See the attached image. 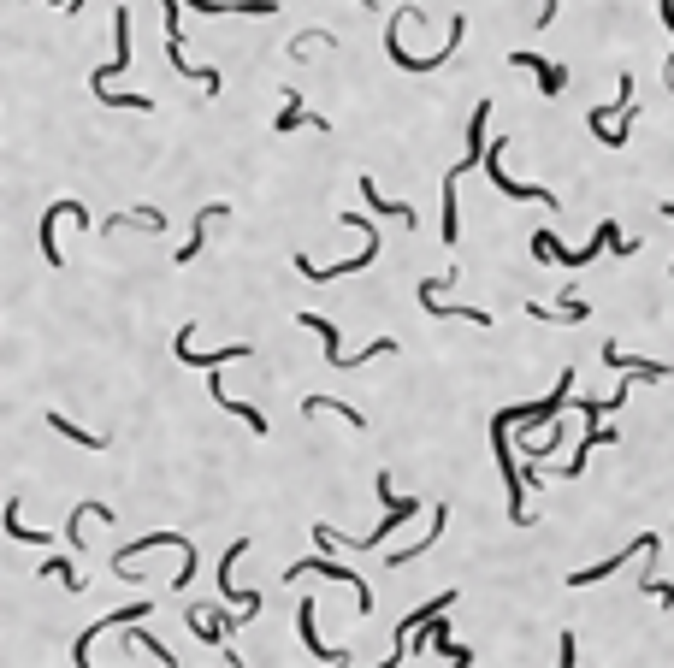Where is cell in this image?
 <instances>
[{"label":"cell","instance_id":"obj_34","mask_svg":"<svg viewBox=\"0 0 674 668\" xmlns=\"http://www.w3.org/2000/svg\"><path fill=\"white\" fill-rule=\"evenodd\" d=\"M574 645H580V639H574V633H562V668L580 663V651H574Z\"/></svg>","mask_w":674,"mask_h":668},{"label":"cell","instance_id":"obj_23","mask_svg":"<svg viewBox=\"0 0 674 668\" xmlns=\"http://www.w3.org/2000/svg\"><path fill=\"white\" fill-rule=\"evenodd\" d=\"M48 432H60L66 444H77V450H107V438L101 432H83V426H71L60 408H48Z\"/></svg>","mask_w":674,"mask_h":668},{"label":"cell","instance_id":"obj_31","mask_svg":"<svg viewBox=\"0 0 674 668\" xmlns=\"http://www.w3.org/2000/svg\"><path fill=\"white\" fill-rule=\"evenodd\" d=\"M320 42H337V36H332V30H302V36L290 42V60H302V54H308V48H320Z\"/></svg>","mask_w":674,"mask_h":668},{"label":"cell","instance_id":"obj_5","mask_svg":"<svg viewBox=\"0 0 674 668\" xmlns=\"http://www.w3.org/2000/svg\"><path fill=\"white\" fill-rule=\"evenodd\" d=\"M125 71H131V12L119 6V12H113V60L89 71V95H95V89H113V77H125Z\"/></svg>","mask_w":674,"mask_h":668},{"label":"cell","instance_id":"obj_26","mask_svg":"<svg viewBox=\"0 0 674 668\" xmlns=\"http://www.w3.org/2000/svg\"><path fill=\"white\" fill-rule=\"evenodd\" d=\"M444 521H450V509H444V503H438V509H432V527H426V538H420V544H414V550H391V556H385V562H391V568H403V562H414V556H426V550H432V538L444 533Z\"/></svg>","mask_w":674,"mask_h":668},{"label":"cell","instance_id":"obj_30","mask_svg":"<svg viewBox=\"0 0 674 668\" xmlns=\"http://www.w3.org/2000/svg\"><path fill=\"white\" fill-rule=\"evenodd\" d=\"M6 538H18V544H48V533H30V527L18 521V497L6 503Z\"/></svg>","mask_w":674,"mask_h":668},{"label":"cell","instance_id":"obj_20","mask_svg":"<svg viewBox=\"0 0 674 668\" xmlns=\"http://www.w3.org/2000/svg\"><path fill=\"white\" fill-rule=\"evenodd\" d=\"M125 225H136V231H166V213H160V207H131V213H119V219H101V225H95V237L125 231Z\"/></svg>","mask_w":674,"mask_h":668},{"label":"cell","instance_id":"obj_28","mask_svg":"<svg viewBox=\"0 0 674 668\" xmlns=\"http://www.w3.org/2000/svg\"><path fill=\"white\" fill-rule=\"evenodd\" d=\"M296 125H308V119H302V95H296V89H284V107H278L272 131H278V136H290Z\"/></svg>","mask_w":674,"mask_h":668},{"label":"cell","instance_id":"obj_11","mask_svg":"<svg viewBox=\"0 0 674 668\" xmlns=\"http://www.w3.org/2000/svg\"><path fill=\"white\" fill-rule=\"evenodd\" d=\"M373 261H379V231H367V249H361V255H355V261H337V267H314V261H308V255H296V267L308 272V278H314V284H326V278H349V272L373 267Z\"/></svg>","mask_w":674,"mask_h":668},{"label":"cell","instance_id":"obj_8","mask_svg":"<svg viewBox=\"0 0 674 668\" xmlns=\"http://www.w3.org/2000/svg\"><path fill=\"white\" fill-rule=\"evenodd\" d=\"M485 172H491V184H497L503 196L539 201V207H550V213H556V196H550V190H539V184H521V178H509V172H503V142H491V148H485Z\"/></svg>","mask_w":674,"mask_h":668},{"label":"cell","instance_id":"obj_14","mask_svg":"<svg viewBox=\"0 0 674 668\" xmlns=\"http://www.w3.org/2000/svg\"><path fill=\"white\" fill-rule=\"evenodd\" d=\"M456 598H462V592H438V598H426V603H420V609L408 615L403 627H397V651H391V663H403V657H408V639H414V633H420V627H426V621H432L438 609H450Z\"/></svg>","mask_w":674,"mask_h":668},{"label":"cell","instance_id":"obj_33","mask_svg":"<svg viewBox=\"0 0 674 668\" xmlns=\"http://www.w3.org/2000/svg\"><path fill=\"white\" fill-rule=\"evenodd\" d=\"M663 30H669V89H674V0H663Z\"/></svg>","mask_w":674,"mask_h":668},{"label":"cell","instance_id":"obj_7","mask_svg":"<svg viewBox=\"0 0 674 668\" xmlns=\"http://www.w3.org/2000/svg\"><path fill=\"white\" fill-rule=\"evenodd\" d=\"M148 609H154V598H136V603H125L119 615H101L95 627H83V633H77V645H71V663H77V668H89V645H95L101 633H113V627H131L136 615H148Z\"/></svg>","mask_w":674,"mask_h":668},{"label":"cell","instance_id":"obj_24","mask_svg":"<svg viewBox=\"0 0 674 668\" xmlns=\"http://www.w3.org/2000/svg\"><path fill=\"white\" fill-rule=\"evenodd\" d=\"M438 615H444V609H438ZM438 615H432V621L420 627V633L432 639V651H438V657H450V663H473V651H462V645H450V633H444V621H438ZM420 633H414V639H420ZM414 639H408V645H414Z\"/></svg>","mask_w":674,"mask_h":668},{"label":"cell","instance_id":"obj_1","mask_svg":"<svg viewBox=\"0 0 674 668\" xmlns=\"http://www.w3.org/2000/svg\"><path fill=\"white\" fill-rule=\"evenodd\" d=\"M373 485H379V497L391 503V509H385V521H379V533L343 538V533H332V527H314V544H320V550H379V538L391 533V527H403L408 515L420 509V497H391V473H385V468H379V479H373Z\"/></svg>","mask_w":674,"mask_h":668},{"label":"cell","instance_id":"obj_4","mask_svg":"<svg viewBox=\"0 0 674 668\" xmlns=\"http://www.w3.org/2000/svg\"><path fill=\"white\" fill-rule=\"evenodd\" d=\"M60 219H83V231H89V237H95V225H101V219H95L83 201H54V207L42 213V255H48V267H66V255H60V237H54V231H60Z\"/></svg>","mask_w":674,"mask_h":668},{"label":"cell","instance_id":"obj_6","mask_svg":"<svg viewBox=\"0 0 674 668\" xmlns=\"http://www.w3.org/2000/svg\"><path fill=\"white\" fill-rule=\"evenodd\" d=\"M568 397H574V367H568V373L556 379V391H550L544 402H521V408H503V414H509V426H521V432H527V426H544V420H556V408H568Z\"/></svg>","mask_w":674,"mask_h":668},{"label":"cell","instance_id":"obj_12","mask_svg":"<svg viewBox=\"0 0 674 668\" xmlns=\"http://www.w3.org/2000/svg\"><path fill=\"white\" fill-rule=\"evenodd\" d=\"M604 367L609 373H633V379H674V361H639V355H621L615 343H604Z\"/></svg>","mask_w":674,"mask_h":668},{"label":"cell","instance_id":"obj_36","mask_svg":"<svg viewBox=\"0 0 674 668\" xmlns=\"http://www.w3.org/2000/svg\"><path fill=\"white\" fill-rule=\"evenodd\" d=\"M663 219H674V207H663ZM669 272H674V267H669Z\"/></svg>","mask_w":674,"mask_h":668},{"label":"cell","instance_id":"obj_10","mask_svg":"<svg viewBox=\"0 0 674 668\" xmlns=\"http://www.w3.org/2000/svg\"><path fill=\"white\" fill-rule=\"evenodd\" d=\"M172 355H178L184 367H225V361H249L255 349H249V343H231V349H213V355H196V326H184V332L172 337Z\"/></svg>","mask_w":674,"mask_h":668},{"label":"cell","instance_id":"obj_22","mask_svg":"<svg viewBox=\"0 0 674 668\" xmlns=\"http://www.w3.org/2000/svg\"><path fill=\"white\" fill-rule=\"evenodd\" d=\"M207 397L219 402V408H225V414H237V420H243V426H249V432H267V414H261V408H249V402H237V397H231V391H225V385H219V379H213V385H207Z\"/></svg>","mask_w":674,"mask_h":668},{"label":"cell","instance_id":"obj_29","mask_svg":"<svg viewBox=\"0 0 674 668\" xmlns=\"http://www.w3.org/2000/svg\"><path fill=\"white\" fill-rule=\"evenodd\" d=\"M42 574H48V580H60L66 592H83V580H77V568H71V556H48V562H42Z\"/></svg>","mask_w":674,"mask_h":668},{"label":"cell","instance_id":"obj_25","mask_svg":"<svg viewBox=\"0 0 674 668\" xmlns=\"http://www.w3.org/2000/svg\"><path fill=\"white\" fill-rule=\"evenodd\" d=\"M302 326H314V332H320V343H326V361H332V367H355V355H343L337 326L326 320V314H302Z\"/></svg>","mask_w":674,"mask_h":668},{"label":"cell","instance_id":"obj_15","mask_svg":"<svg viewBox=\"0 0 674 668\" xmlns=\"http://www.w3.org/2000/svg\"><path fill=\"white\" fill-rule=\"evenodd\" d=\"M237 556H249V538H237V544L225 550V562H219V598H231V603L243 598L255 615H261V592H237Z\"/></svg>","mask_w":674,"mask_h":668},{"label":"cell","instance_id":"obj_16","mask_svg":"<svg viewBox=\"0 0 674 668\" xmlns=\"http://www.w3.org/2000/svg\"><path fill=\"white\" fill-rule=\"evenodd\" d=\"M190 12H202V18H225V12H243V18H272L278 12V0H184Z\"/></svg>","mask_w":674,"mask_h":668},{"label":"cell","instance_id":"obj_27","mask_svg":"<svg viewBox=\"0 0 674 668\" xmlns=\"http://www.w3.org/2000/svg\"><path fill=\"white\" fill-rule=\"evenodd\" d=\"M326 408L343 414L349 426H367V414H361V408H349V402H337V397H308V402H302V414H326Z\"/></svg>","mask_w":674,"mask_h":668},{"label":"cell","instance_id":"obj_19","mask_svg":"<svg viewBox=\"0 0 674 668\" xmlns=\"http://www.w3.org/2000/svg\"><path fill=\"white\" fill-rule=\"evenodd\" d=\"M219 219H231V207H225V201H213V207H202V213H196V225H190V243L178 249V267H190V261L202 255V243H207V225H219Z\"/></svg>","mask_w":674,"mask_h":668},{"label":"cell","instance_id":"obj_3","mask_svg":"<svg viewBox=\"0 0 674 668\" xmlns=\"http://www.w3.org/2000/svg\"><path fill=\"white\" fill-rule=\"evenodd\" d=\"M308 574H326V580H337V586H349L355 592V615H373V592H367V580L361 574H349L343 562H332V556H302V562H290L284 568V580L296 586V580H308Z\"/></svg>","mask_w":674,"mask_h":668},{"label":"cell","instance_id":"obj_18","mask_svg":"<svg viewBox=\"0 0 674 668\" xmlns=\"http://www.w3.org/2000/svg\"><path fill=\"white\" fill-rule=\"evenodd\" d=\"M639 550H645V533L633 538L627 550H615V556H604V562H592V568H574V574H568V586H598V580H609V574H615L627 556H639Z\"/></svg>","mask_w":674,"mask_h":668},{"label":"cell","instance_id":"obj_13","mask_svg":"<svg viewBox=\"0 0 674 668\" xmlns=\"http://www.w3.org/2000/svg\"><path fill=\"white\" fill-rule=\"evenodd\" d=\"M296 627H302V645H308V657H314V663H349V651H343V645H320V627H314V598H302V609H296Z\"/></svg>","mask_w":674,"mask_h":668},{"label":"cell","instance_id":"obj_35","mask_svg":"<svg viewBox=\"0 0 674 668\" xmlns=\"http://www.w3.org/2000/svg\"><path fill=\"white\" fill-rule=\"evenodd\" d=\"M54 6H66V12H77V6H83V0H54Z\"/></svg>","mask_w":674,"mask_h":668},{"label":"cell","instance_id":"obj_21","mask_svg":"<svg viewBox=\"0 0 674 668\" xmlns=\"http://www.w3.org/2000/svg\"><path fill=\"white\" fill-rule=\"evenodd\" d=\"M361 196H367V207H373L379 219H403V225H420V213H414L408 201H385V196H379V184H373L367 172H361Z\"/></svg>","mask_w":674,"mask_h":668},{"label":"cell","instance_id":"obj_2","mask_svg":"<svg viewBox=\"0 0 674 668\" xmlns=\"http://www.w3.org/2000/svg\"><path fill=\"white\" fill-rule=\"evenodd\" d=\"M604 249H633V237H621V231H615V219H604V231H598V237H592L580 255H568V249H562L550 231H539V237H533V255H539V261H556V267H592Z\"/></svg>","mask_w":674,"mask_h":668},{"label":"cell","instance_id":"obj_17","mask_svg":"<svg viewBox=\"0 0 674 668\" xmlns=\"http://www.w3.org/2000/svg\"><path fill=\"white\" fill-rule=\"evenodd\" d=\"M509 66H515V71H533L544 95H562V89H568V71L550 66V60H539V54H521V48H515V54H509Z\"/></svg>","mask_w":674,"mask_h":668},{"label":"cell","instance_id":"obj_32","mask_svg":"<svg viewBox=\"0 0 674 668\" xmlns=\"http://www.w3.org/2000/svg\"><path fill=\"white\" fill-rule=\"evenodd\" d=\"M131 645H142V651H148V657H160V663H166V668L178 663V657H172V651H166V645H160V639H154V633H131Z\"/></svg>","mask_w":674,"mask_h":668},{"label":"cell","instance_id":"obj_9","mask_svg":"<svg viewBox=\"0 0 674 668\" xmlns=\"http://www.w3.org/2000/svg\"><path fill=\"white\" fill-rule=\"evenodd\" d=\"M627 119H633V77H621V113H609V107H592L586 113V125L598 131V142H627Z\"/></svg>","mask_w":674,"mask_h":668}]
</instances>
